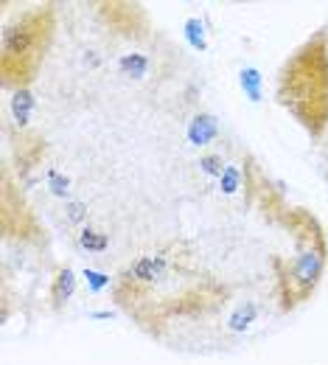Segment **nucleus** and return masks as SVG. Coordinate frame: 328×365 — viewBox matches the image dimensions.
<instances>
[{
	"instance_id": "nucleus-14",
	"label": "nucleus",
	"mask_w": 328,
	"mask_h": 365,
	"mask_svg": "<svg viewBox=\"0 0 328 365\" xmlns=\"http://www.w3.org/2000/svg\"><path fill=\"white\" fill-rule=\"evenodd\" d=\"M85 278H88V284H90V289H93V292H101L104 287H110V278H107L104 273L88 270V273H85Z\"/></svg>"
},
{
	"instance_id": "nucleus-12",
	"label": "nucleus",
	"mask_w": 328,
	"mask_h": 365,
	"mask_svg": "<svg viewBox=\"0 0 328 365\" xmlns=\"http://www.w3.org/2000/svg\"><path fill=\"white\" fill-rule=\"evenodd\" d=\"M199 169H202L205 175H211V178H222V172H225L228 166H225L222 155H202V158H199Z\"/></svg>"
},
{
	"instance_id": "nucleus-11",
	"label": "nucleus",
	"mask_w": 328,
	"mask_h": 365,
	"mask_svg": "<svg viewBox=\"0 0 328 365\" xmlns=\"http://www.w3.org/2000/svg\"><path fill=\"white\" fill-rule=\"evenodd\" d=\"M79 245L85 247V250H93V253H101V250H107V236L104 233H98V230H90L85 228L82 233H79Z\"/></svg>"
},
{
	"instance_id": "nucleus-1",
	"label": "nucleus",
	"mask_w": 328,
	"mask_h": 365,
	"mask_svg": "<svg viewBox=\"0 0 328 365\" xmlns=\"http://www.w3.org/2000/svg\"><path fill=\"white\" fill-rule=\"evenodd\" d=\"M275 98L309 133L323 138L328 130V31L312 34L278 73Z\"/></svg>"
},
{
	"instance_id": "nucleus-7",
	"label": "nucleus",
	"mask_w": 328,
	"mask_h": 365,
	"mask_svg": "<svg viewBox=\"0 0 328 365\" xmlns=\"http://www.w3.org/2000/svg\"><path fill=\"white\" fill-rule=\"evenodd\" d=\"M118 68H121V73L129 76V79H143L146 71H149V59H146L143 53H124L121 62H118Z\"/></svg>"
},
{
	"instance_id": "nucleus-13",
	"label": "nucleus",
	"mask_w": 328,
	"mask_h": 365,
	"mask_svg": "<svg viewBox=\"0 0 328 365\" xmlns=\"http://www.w3.org/2000/svg\"><path fill=\"white\" fill-rule=\"evenodd\" d=\"M219 185H222L225 194H233L236 188L241 185V172H238L236 166H228V169L222 172V178H219Z\"/></svg>"
},
{
	"instance_id": "nucleus-16",
	"label": "nucleus",
	"mask_w": 328,
	"mask_h": 365,
	"mask_svg": "<svg viewBox=\"0 0 328 365\" xmlns=\"http://www.w3.org/2000/svg\"><path fill=\"white\" fill-rule=\"evenodd\" d=\"M68 217H70L73 222H79V220L85 217V205H82V202H70V214H68Z\"/></svg>"
},
{
	"instance_id": "nucleus-8",
	"label": "nucleus",
	"mask_w": 328,
	"mask_h": 365,
	"mask_svg": "<svg viewBox=\"0 0 328 365\" xmlns=\"http://www.w3.org/2000/svg\"><path fill=\"white\" fill-rule=\"evenodd\" d=\"M238 82H241V91L250 101H261V73L255 68H244L238 73Z\"/></svg>"
},
{
	"instance_id": "nucleus-4",
	"label": "nucleus",
	"mask_w": 328,
	"mask_h": 365,
	"mask_svg": "<svg viewBox=\"0 0 328 365\" xmlns=\"http://www.w3.org/2000/svg\"><path fill=\"white\" fill-rule=\"evenodd\" d=\"M219 135V121H216V115H211V113H199L191 124H188V140L194 143V146H208L211 140H216Z\"/></svg>"
},
{
	"instance_id": "nucleus-10",
	"label": "nucleus",
	"mask_w": 328,
	"mask_h": 365,
	"mask_svg": "<svg viewBox=\"0 0 328 365\" xmlns=\"http://www.w3.org/2000/svg\"><path fill=\"white\" fill-rule=\"evenodd\" d=\"M186 40L194 51H205L208 48V37H205V26L199 17H188L186 20Z\"/></svg>"
},
{
	"instance_id": "nucleus-6",
	"label": "nucleus",
	"mask_w": 328,
	"mask_h": 365,
	"mask_svg": "<svg viewBox=\"0 0 328 365\" xmlns=\"http://www.w3.org/2000/svg\"><path fill=\"white\" fill-rule=\"evenodd\" d=\"M31 110H34V96L28 88H20L11 96V115L17 121V127H26L31 121Z\"/></svg>"
},
{
	"instance_id": "nucleus-3",
	"label": "nucleus",
	"mask_w": 328,
	"mask_h": 365,
	"mask_svg": "<svg viewBox=\"0 0 328 365\" xmlns=\"http://www.w3.org/2000/svg\"><path fill=\"white\" fill-rule=\"evenodd\" d=\"M53 37V11L43 6L23 14L14 26L3 31L0 48V73L6 88H28L46 59V51Z\"/></svg>"
},
{
	"instance_id": "nucleus-5",
	"label": "nucleus",
	"mask_w": 328,
	"mask_h": 365,
	"mask_svg": "<svg viewBox=\"0 0 328 365\" xmlns=\"http://www.w3.org/2000/svg\"><path fill=\"white\" fill-rule=\"evenodd\" d=\"M73 292H76V273L70 267H59L56 275H53V281H51V292H48L51 304L62 307V304H68L73 298Z\"/></svg>"
},
{
	"instance_id": "nucleus-2",
	"label": "nucleus",
	"mask_w": 328,
	"mask_h": 365,
	"mask_svg": "<svg viewBox=\"0 0 328 365\" xmlns=\"http://www.w3.org/2000/svg\"><path fill=\"white\" fill-rule=\"evenodd\" d=\"M281 220L292 233L295 256L289 262L275 259L273 267H275V278H278L281 309H295L314 295L320 278L326 273L328 242L320 220L314 214H309L306 208H289V211H283Z\"/></svg>"
},
{
	"instance_id": "nucleus-15",
	"label": "nucleus",
	"mask_w": 328,
	"mask_h": 365,
	"mask_svg": "<svg viewBox=\"0 0 328 365\" xmlns=\"http://www.w3.org/2000/svg\"><path fill=\"white\" fill-rule=\"evenodd\" d=\"M51 185H53L56 194H65V191H68V180H65L62 175H56V172H51Z\"/></svg>"
},
{
	"instance_id": "nucleus-9",
	"label": "nucleus",
	"mask_w": 328,
	"mask_h": 365,
	"mask_svg": "<svg viewBox=\"0 0 328 365\" xmlns=\"http://www.w3.org/2000/svg\"><path fill=\"white\" fill-rule=\"evenodd\" d=\"M255 318H258V307H255L253 301H247L244 307H238L233 315H231L228 326H231L233 331H244V329H250V323H255Z\"/></svg>"
}]
</instances>
